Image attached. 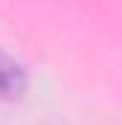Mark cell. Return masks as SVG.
<instances>
[{"label": "cell", "instance_id": "6da1fadb", "mask_svg": "<svg viewBox=\"0 0 122 125\" xmlns=\"http://www.w3.org/2000/svg\"><path fill=\"white\" fill-rule=\"evenodd\" d=\"M29 87V76H26V67L12 58L9 52L0 50V99L3 102H15L26 93Z\"/></svg>", "mask_w": 122, "mask_h": 125}]
</instances>
